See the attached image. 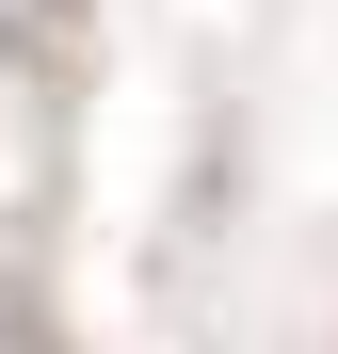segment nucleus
Listing matches in <instances>:
<instances>
[{
	"mask_svg": "<svg viewBox=\"0 0 338 354\" xmlns=\"http://www.w3.org/2000/svg\"><path fill=\"white\" fill-rule=\"evenodd\" d=\"M32 17H48V0H0V65H17V48H32Z\"/></svg>",
	"mask_w": 338,
	"mask_h": 354,
	"instance_id": "1",
	"label": "nucleus"
}]
</instances>
